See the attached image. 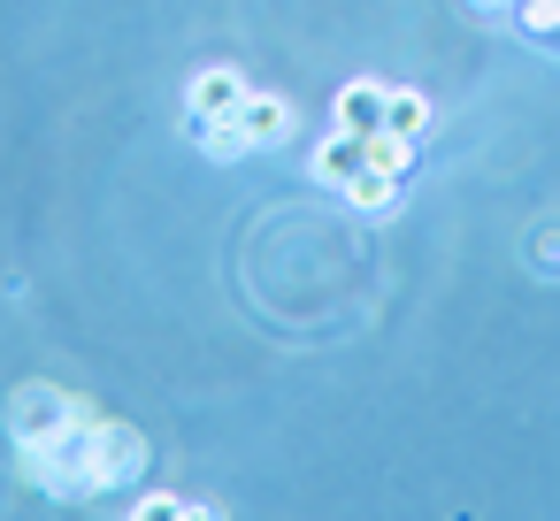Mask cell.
Segmentation results:
<instances>
[{
    "instance_id": "obj_1",
    "label": "cell",
    "mask_w": 560,
    "mask_h": 521,
    "mask_svg": "<svg viewBox=\"0 0 560 521\" xmlns=\"http://www.w3.org/2000/svg\"><path fill=\"white\" fill-rule=\"evenodd\" d=\"M78 414H85V406H78L62 383H16V391H9V437H16V445H47V437L70 429Z\"/></svg>"
},
{
    "instance_id": "obj_2",
    "label": "cell",
    "mask_w": 560,
    "mask_h": 521,
    "mask_svg": "<svg viewBox=\"0 0 560 521\" xmlns=\"http://www.w3.org/2000/svg\"><path fill=\"white\" fill-rule=\"evenodd\" d=\"M246 78L231 70V62H215V70H192V85H185V108H192V123H215V116H238L246 108Z\"/></svg>"
},
{
    "instance_id": "obj_3",
    "label": "cell",
    "mask_w": 560,
    "mask_h": 521,
    "mask_svg": "<svg viewBox=\"0 0 560 521\" xmlns=\"http://www.w3.org/2000/svg\"><path fill=\"white\" fill-rule=\"evenodd\" d=\"M307 169H315V185L346 192V185H353V177L369 169V139H361V131H338V123H330V139H315V162H307Z\"/></svg>"
},
{
    "instance_id": "obj_4",
    "label": "cell",
    "mask_w": 560,
    "mask_h": 521,
    "mask_svg": "<svg viewBox=\"0 0 560 521\" xmlns=\"http://www.w3.org/2000/svg\"><path fill=\"white\" fill-rule=\"evenodd\" d=\"M384 100H392V85H376V78H346V93H338V108H330V123L338 131H384Z\"/></svg>"
},
{
    "instance_id": "obj_5",
    "label": "cell",
    "mask_w": 560,
    "mask_h": 521,
    "mask_svg": "<svg viewBox=\"0 0 560 521\" xmlns=\"http://www.w3.org/2000/svg\"><path fill=\"white\" fill-rule=\"evenodd\" d=\"M238 131L254 139V154H269V146H284L292 139V100H277V93H246V108H238Z\"/></svg>"
},
{
    "instance_id": "obj_6",
    "label": "cell",
    "mask_w": 560,
    "mask_h": 521,
    "mask_svg": "<svg viewBox=\"0 0 560 521\" xmlns=\"http://www.w3.org/2000/svg\"><path fill=\"white\" fill-rule=\"evenodd\" d=\"M139 467H147V437H139L131 422H101V490L131 483Z\"/></svg>"
},
{
    "instance_id": "obj_7",
    "label": "cell",
    "mask_w": 560,
    "mask_h": 521,
    "mask_svg": "<svg viewBox=\"0 0 560 521\" xmlns=\"http://www.w3.org/2000/svg\"><path fill=\"white\" fill-rule=\"evenodd\" d=\"M399 192H407V177H392V169H361L338 200H346L353 215H392V208H399Z\"/></svg>"
},
{
    "instance_id": "obj_8",
    "label": "cell",
    "mask_w": 560,
    "mask_h": 521,
    "mask_svg": "<svg viewBox=\"0 0 560 521\" xmlns=\"http://www.w3.org/2000/svg\"><path fill=\"white\" fill-rule=\"evenodd\" d=\"M415 162H422V146H415L407 131H369V169H392V177H415Z\"/></svg>"
},
{
    "instance_id": "obj_9",
    "label": "cell",
    "mask_w": 560,
    "mask_h": 521,
    "mask_svg": "<svg viewBox=\"0 0 560 521\" xmlns=\"http://www.w3.org/2000/svg\"><path fill=\"white\" fill-rule=\"evenodd\" d=\"M384 131H407V139H422V131H430V100H422L415 85H392V100H384Z\"/></svg>"
},
{
    "instance_id": "obj_10",
    "label": "cell",
    "mask_w": 560,
    "mask_h": 521,
    "mask_svg": "<svg viewBox=\"0 0 560 521\" xmlns=\"http://www.w3.org/2000/svg\"><path fill=\"white\" fill-rule=\"evenodd\" d=\"M200 154H208V162H246L254 139L238 131V116H215V123H200Z\"/></svg>"
},
{
    "instance_id": "obj_11",
    "label": "cell",
    "mask_w": 560,
    "mask_h": 521,
    "mask_svg": "<svg viewBox=\"0 0 560 521\" xmlns=\"http://www.w3.org/2000/svg\"><path fill=\"white\" fill-rule=\"evenodd\" d=\"M514 24L529 39H560V0H514Z\"/></svg>"
},
{
    "instance_id": "obj_12",
    "label": "cell",
    "mask_w": 560,
    "mask_h": 521,
    "mask_svg": "<svg viewBox=\"0 0 560 521\" xmlns=\"http://www.w3.org/2000/svg\"><path fill=\"white\" fill-rule=\"evenodd\" d=\"M124 513H131V521H162V513H185V498H170V490H139Z\"/></svg>"
},
{
    "instance_id": "obj_13",
    "label": "cell",
    "mask_w": 560,
    "mask_h": 521,
    "mask_svg": "<svg viewBox=\"0 0 560 521\" xmlns=\"http://www.w3.org/2000/svg\"><path fill=\"white\" fill-rule=\"evenodd\" d=\"M468 9H514V0H468Z\"/></svg>"
}]
</instances>
